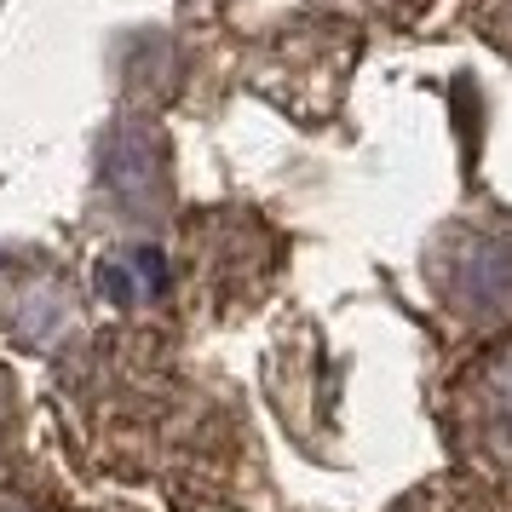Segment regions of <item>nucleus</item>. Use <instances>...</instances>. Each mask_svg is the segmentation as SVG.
<instances>
[{"mask_svg":"<svg viewBox=\"0 0 512 512\" xmlns=\"http://www.w3.org/2000/svg\"><path fill=\"white\" fill-rule=\"evenodd\" d=\"M104 294L116 305H144L162 294V265H156V254H121L104 265Z\"/></svg>","mask_w":512,"mask_h":512,"instance_id":"7ed1b4c3","label":"nucleus"},{"mask_svg":"<svg viewBox=\"0 0 512 512\" xmlns=\"http://www.w3.org/2000/svg\"><path fill=\"white\" fill-rule=\"evenodd\" d=\"M438 282L466 323H501L512 311V231L472 225L438 259Z\"/></svg>","mask_w":512,"mask_h":512,"instance_id":"f257e3e1","label":"nucleus"},{"mask_svg":"<svg viewBox=\"0 0 512 512\" xmlns=\"http://www.w3.org/2000/svg\"><path fill=\"white\" fill-rule=\"evenodd\" d=\"M466 420H472V443L484 449L489 461L512 466V346L495 351L466 397Z\"/></svg>","mask_w":512,"mask_h":512,"instance_id":"f03ea898","label":"nucleus"}]
</instances>
